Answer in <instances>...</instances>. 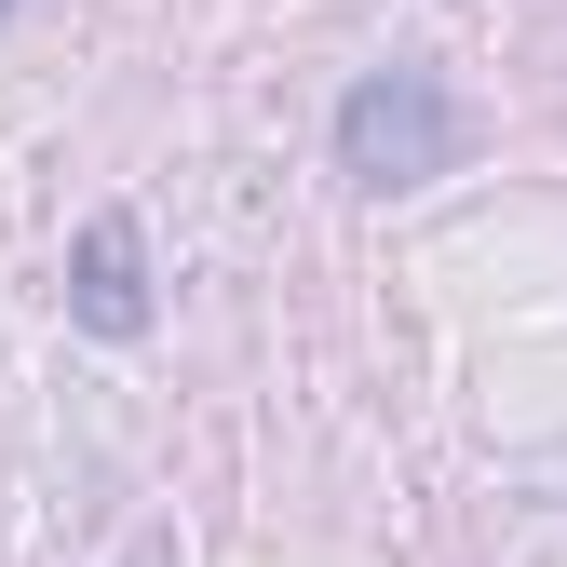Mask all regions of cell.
I'll return each mask as SVG.
<instances>
[{
  "instance_id": "cell-1",
  "label": "cell",
  "mask_w": 567,
  "mask_h": 567,
  "mask_svg": "<svg viewBox=\"0 0 567 567\" xmlns=\"http://www.w3.org/2000/svg\"><path fill=\"white\" fill-rule=\"evenodd\" d=\"M460 150H473V109L433 68H365L338 95V176L351 189H433V176H460Z\"/></svg>"
},
{
  "instance_id": "cell-2",
  "label": "cell",
  "mask_w": 567,
  "mask_h": 567,
  "mask_svg": "<svg viewBox=\"0 0 567 567\" xmlns=\"http://www.w3.org/2000/svg\"><path fill=\"white\" fill-rule=\"evenodd\" d=\"M68 324L82 338H150V244H135L122 203L82 217V244H68Z\"/></svg>"
},
{
  "instance_id": "cell-3",
  "label": "cell",
  "mask_w": 567,
  "mask_h": 567,
  "mask_svg": "<svg viewBox=\"0 0 567 567\" xmlns=\"http://www.w3.org/2000/svg\"><path fill=\"white\" fill-rule=\"evenodd\" d=\"M0 14H14V0H0Z\"/></svg>"
}]
</instances>
